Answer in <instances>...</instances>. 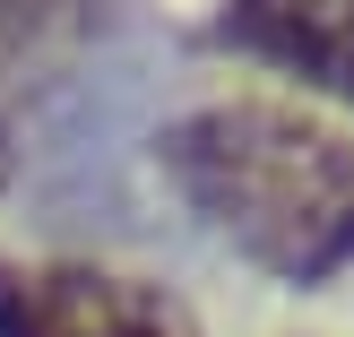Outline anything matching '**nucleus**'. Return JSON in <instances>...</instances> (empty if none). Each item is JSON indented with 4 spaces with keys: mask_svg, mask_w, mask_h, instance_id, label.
I'll return each mask as SVG.
<instances>
[{
    "mask_svg": "<svg viewBox=\"0 0 354 337\" xmlns=\"http://www.w3.org/2000/svg\"><path fill=\"white\" fill-rule=\"evenodd\" d=\"M156 156L190 217H207V234H225L268 277L320 286L354 259V147L303 104H199L165 130Z\"/></svg>",
    "mask_w": 354,
    "mask_h": 337,
    "instance_id": "obj_1",
    "label": "nucleus"
},
{
    "mask_svg": "<svg viewBox=\"0 0 354 337\" xmlns=\"http://www.w3.org/2000/svg\"><path fill=\"white\" fill-rule=\"evenodd\" d=\"M0 337H190V311L147 277L0 251Z\"/></svg>",
    "mask_w": 354,
    "mask_h": 337,
    "instance_id": "obj_2",
    "label": "nucleus"
},
{
    "mask_svg": "<svg viewBox=\"0 0 354 337\" xmlns=\"http://www.w3.org/2000/svg\"><path fill=\"white\" fill-rule=\"evenodd\" d=\"M225 35L303 86L354 104V0H225Z\"/></svg>",
    "mask_w": 354,
    "mask_h": 337,
    "instance_id": "obj_3",
    "label": "nucleus"
},
{
    "mask_svg": "<svg viewBox=\"0 0 354 337\" xmlns=\"http://www.w3.org/2000/svg\"><path fill=\"white\" fill-rule=\"evenodd\" d=\"M69 9H78V0H0V35H44V26H61Z\"/></svg>",
    "mask_w": 354,
    "mask_h": 337,
    "instance_id": "obj_4",
    "label": "nucleus"
},
{
    "mask_svg": "<svg viewBox=\"0 0 354 337\" xmlns=\"http://www.w3.org/2000/svg\"><path fill=\"white\" fill-rule=\"evenodd\" d=\"M0 182H9V147H0Z\"/></svg>",
    "mask_w": 354,
    "mask_h": 337,
    "instance_id": "obj_5",
    "label": "nucleus"
}]
</instances>
